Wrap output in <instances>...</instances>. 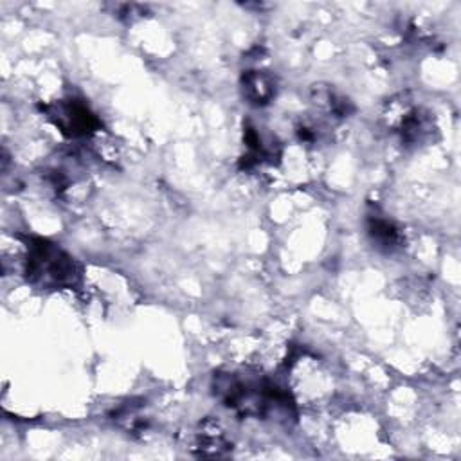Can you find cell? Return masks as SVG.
Segmentation results:
<instances>
[{"mask_svg":"<svg viewBox=\"0 0 461 461\" xmlns=\"http://www.w3.org/2000/svg\"><path fill=\"white\" fill-rule=\"evenodd\" d=\"M52 122L65 133L67 137H85L97 130L99 121L95 115L77 99L59 101L58 104L47 108Z\"/></svg>","mask_w":461,"mask_h":461,"instance_id":"cell-2","label":"cell"},{"mask_svg":"<svg viewBox=\"0 0 461 461\" xmlns=\"http://www.w3.org/2000/svg\"><path fill=\"white\" fill-rule=\"evenodd\" d=\"M367 230L371 240L385 250H393L394 247H398L400 243V232L394 227L393 221L380 218V216H371L369 223H367Z\"/></svg>","mask_w":461,"mask_h":461,"instance_id":"cell-4","label":"cell"},{"mask_svg":"<svg viewBox=\"0 0 461 461\" xmlns=\"http://www.w3.org/2000/svg\"><path fill=\"white\" fill-rule=\"evenodd\" d=\"M245 97L254 104L268 103L276 94V79L263 70H249L241 79Z\"/></svg>","mask_w":461,"mask_h":461,"instance_id":"cell-3","label":"cell"},{"mask_svg":"<svg viewBox=\"0 0 461 461\" xmlns=\"http://www.w3.org/2000/svg\"><path fill=\"white\" fill-rule=\"evenodd\" d=\"M27 276L45 288H61L72 286L79 272L74 259L58 245L47 240H34L29 245Z\"/></svg>","mask_w":461,"mask_h":461,"instance_id":"cell-1","label":"cell"}]
</instances>
